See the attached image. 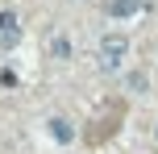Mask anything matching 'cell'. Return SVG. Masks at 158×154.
Wrapping results in <instances>:
<instances>
[{
    "label": "cell",
    "instance_id": "cell-2",
    "mask_svg": "<svg viewBox=\"0 0 158 154\" xmlns=\"http://www.w3.org/2000/svg\"><path fill=\"white\" fill-rule=\"evenodd\" d=\"M21 38V25H17L13 13H0V46H13V42Z\"/></svg>",
    "mask_w": 158,
    "mask_h": 154
},
{
    "label": "cell",
    "instance_id": "cell-4",
    "mask_svg": "<svg viewBox=\"0 0 158 154\" xmlns=\"http://www.w3.org/2000/svg\"><path fill=\"white\" fill-rule=\"evenodd\" d=\"M50 133H54L58 142H71V125H67V121H58V117L50 121Z\"/></svg>",
    "mask_w": 158,
    "mask_h": 154
},
{
    "label": "cell",
    "instance_id": "cell-3",
    "mask_svg": "<svg viewBox=\"0 0 158 154\" xmlns=\"http://www.w3.org/2000/svg\"><path fill=\"white\" fill-rule=\"evenodd\" d=\"M142 0H112V4H108V17H137V13H142Z\"/></svg>",
    "mask_w": 158,
    "mask_h": 154
},
{
    "label": "cell",
    "instance_id": "cell-1",
    "mask_svg": "<svg viewBox=\"0 0 158 154\" xmlns=\"http://www.w3.org/2000/svg\"><path fill=\"white\" fill-rule=\"evenodd\" d=\"M125 50H129L125 33H104V38H100V67H104V71H112V67H121V58H125Z\"/></svg>",
    "mask_w": 158,
    "mask_h": 154
}]
</instances>
